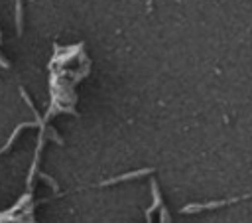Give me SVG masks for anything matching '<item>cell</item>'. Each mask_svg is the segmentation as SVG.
<instances>
[{
    "label": "cell",
    "mask_w": 252,
    "mask_h": 223,
    "mask_svg": "<svg viewBox=\"0 0 252 223\" xmlns=\"http://www.w3.org/2000/svg\"><path fill=\"white\" fill-rule=\"evenodd\" d=\"M252 197V193H246V195H240L236 199H222V201H211V203H193V205H185L181 209V213H193V211H203V209H215V207H220V205H226V203H234V201H240V199H248Z\"/></svg>",
    "instance_id": "6da1fadb"
},
{
    "label": "cell",
    "mask_w": 252,
    "mask_h": 223,
    "mask_svg": "<svg viewBox=\"0 0 252 223\" xmlns=\"http://www.w3.org/2000/svg\"><path fill=\"white\" fill-rule=\"evenodd\" d=\"M152 168H144V170H138V172H128V174H122V176H116V178H110L106 182H102L100 186H110V184H118V182H126V180H132V178H140L144 174H150Z\"/></svg>",
    "instance_id": "7a4b0ae2"
},
{
    "label": "cell",
    "mask_w": 252,
    "mask_h": 223,
    "mask_svg": "<svg viewBox=\"0 0 252 223\" xmlns=\"http://www.w3.org/2000/svg\"><path fill=\"white\" fill-rule=\"evenodd\" d=\"M152 191H154V205L146 209V223H152V213L161 205V199H159V189H158V184L152 182Z\"/></svg>",
    "instance_id": "3957f363"
},
{
    "label": "cell",
    "mask_w": 252,
    "mask_h": 223,
    "mask_svg": "<svg viewBox=\"0 0 252 223\" xmlns=\"http://www.w3.org/2000/svg\"><path fill=\"white\" fill-rule=\"evenodd\" d=\"M16 26H18V34H22V0H16Z\"/></svg>",
    "instance_id": "277c9868"
},
{
    "label": "cell",
    "mask_w": 252,
    "mask_h": 223,
    "mask_svg": "<svg viewBox=\"0 0 252 223\" xmlns=\"http://www.w3.org/2000/svg\"><path fill=\"white\" fill-rule=\"evenodd\" d=\"M0 65H2V67H8V65H10V63H8V61H6V59H4V57H2V55H0Z\"/></svg>",
    "instance_id": "5b68a950"
}]
</instances>
